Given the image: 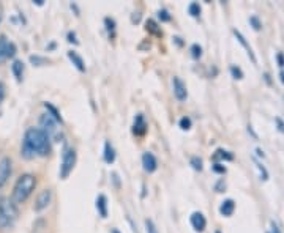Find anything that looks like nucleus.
<instances>
[{
	"label": "nucleus",
	"instance_id": "obj_22",
	"mask_svg": "<svg viewBox=\"0 0 284 233\" xmlns=\"http://www.w3.org/2000/svg\"><path fill=\"white\" fill-rule=\"evenodd\" d=\"M147 30L150 32V33H153V35H161V30H159V28H158V24L153 21V19H148V21H147Z\"/></svg>",
	"mask_w": 284,
	"mask_h": 233
},
{
	"label": "nucleus",
	"instance_id": "obj_16",
	"mask_svg": "<svg viewBox=\"0 0 284 233\" xmlns=\"http://www.w3.org/2000/svg\"><path fill=\"white\" fill-rule=\"evenodd\" d=\"M234 35H235V38H237V40H239V43L245 47V49L246 51H248V55H250V58H251V60H253V63H256V57H254V54H253V49H251V46L248 44V43H246V40H245V36L239 32V30H237V28H234Z\"/></svg>",
	"mask_w": 284,
	"mask_h": 233
},
{
	"label": "nucleus",
	"instance_id": "obj_37",
	"mask_svg": "<svg viewBox=\"0 0 284 233\" xmlns=\"http://www.w3.org/2000/svg\"><path fill=\"white\" fill-rule=\"evenodd\" d=\"M3 98H5V84L0 82V103L3 101Z\"/></svg>",
	"mask_w": 284,
	"mask_h": 233
},
{
	"label": "nucleus",
	"instance_id": "obj_9",
	"mask_svg": "<svg viewBox=\"0 0 284 233\" xmlns=\"http://www.w3.org/2000/svg\"><path fill=\"white\" fill-rule=\"evenodd\" d=\"M148 131V124L145 121V116L142 114H138L135 116V123H133V134L136 135V137H144Z\"/></svg>",
	"mask_w": 284,
	"mask_h": 233
},
{
	"label": "nucleus",
	"instance_id": "obj_10",
	"mask_svg": "<svg viewBox=\"0 0 284 233\" xmlns=\"http://www.w3.org/2000/svg\"><path fill=\"white\" fill-rule=\"evenodd\" d=\"M172 87H174V95L178 101H185L188 98V90H186V85L185 82L180 79V77H174L172 79Z\"/></svg>",
	"mask_w": 284,
	"mask_h": 233
},
{
	"label": "nucleus",
	"instance_id": "obj_13",
	"mask_svg": "<svg viewBox=\"0 0 284 233\" xmlns=\"http://www.w3.org/2000/svg\"><path fill=\"white\" fill-rule=\"evenodd\" d=\"M97 211L103 219L108 218V199L104 194H100L97 197Z\"/></svg>",
	"mask_w": 284,
	"mask_h": 233
},
{
	"label": "nucleus",
	"instance_id": "obj_30",
	"mask_svg": "<svg viewBox=\"0 0 284 233\" xmlns=\"http://www.w3.org/2000/svg\"><path fill=\"white\" fill-rule=\"evenodd\" d=\"M180 128H182L183 131L191 129V118H188V116H183V118L180 120Z\"/></svg>",
	"mask_w": 284,
	"mask_h": 233
},
{
	"label": "nucleus",
	"instance_id": "obj_11",
	"mask_svg": "<svg viewBox=\"0 0 284 233\" xmlns=\"http://www.w3.org/2000/svg\"><path fill=\"white\" fill-rule=\"evenodd\" d=\"M142 166H144V170L148 173H153L158 169V159L155 158L153 153L145 151L142 154Z\"/></svg>",
	"mask_w": 284,
	"mask_h": 233
},
{
	"label": "nucleus",
	"instance_id": "obj_5",
	"mask_svg": "<svg viewBox=\"0 0 284 233\" xmlns=\"http://www.w3.org/2000/svg\"><path fill=\"white\" fill-rule=\"evenodd\" d=\"M17 52V47L14 43H11L5 35L0 36V63L8 60V58H13Z\"/></svg>",
	"mask_w": 284,
	"mask_h": 233
},
{
	"label": "nucleus",
	"instance_id": "obj_2",
	"mask_svg": "<svg viewBox=\"0 0 284 233\" xmlns=\"http://www.w3.org/2000/svg\"><path fill=\"white\" fill-rule=\"evenodd\" d=\"M36 188V177L33 173H24L17 178L13 188L11 200L16 203H24L28 197L32 196L33 191Z\"/></svg>",
	"mask_w": 284,
	"mask_h": 233
},
{
	"label": "nucleus",
	"instance_id": "obj_24",
	"mask_svg": "<svg viewBox=\"0 0 284 233\" xmlns=\"http://www.w3.org/2000/svg\"><path fill=\"white\" fill-rule=\"evenodd\" d=\"M248 22H250V25H251V27L254 28V30H256V32H259V30H261V28H262V22L259 21V17H258V16H254V14H253V16H250V19H248Z\"/></svg>",
	"mask_w": 284,
	"mask_h": 233
},
{
	"label": "nucleus",
	"instance_id": "obj_12",
	"mask_svg": "<svg viewBox=\"0 0 284 233\" xmlns=\"http://www.w3.org/2000/svg\"><path fill=\"white\" fill-rule=\"evenodd\" d=\"M189 222H191L193 229L196 232H199V233L204 232L205 227H207V219H205V216L202 215L201 211H194L191 215V218H189Z\"/></svg>",
	"mask_w": 284,
	"mask_h": 233
},
{
	"label": "nucleus",
	"instance_id": "obj_34",
	"mask_svg": "<svg viewBox=\"0 0 284 233\" xmlns=\"http://www.w3.org/2000/svg\"><path fill=\"white\" fill-rule=\"evenodd\" d=\"M226 189V183H224V180H220L216 184H215V191L216 192H223Z\"/></svg>",
	"mask_w": 284,
	"mask_h": 233
},
{
	"label": "nucleus",
	"instance_id": "obj_17",
	"mask_svg": "<svg viewBox=\"0 0 284 233\" xmlns=\"http://www.w3.org/2000/svg\"><path fill=\"white\" fill-rule=\"evenodd\" d=\"M116 161V150L111 145V142H104V162L106 164H112Z\"/></svg>",
	"mask_w": 284,
	"mask_h": 233
},
{
	"label": "nucleus",
	"instance_id": "obj_4",
	"mask_svg": "<svg viewBox=\"0 0 284 233\" xmlns=\"http://www.w3.org/2000/svg\"><path fill=\"white\" fill-rule=\"evenodd\" d=\"M76 159H78V154H76L74 148H65L62 154V164H60V178L66 180L70 177V173L73 172L76 166Z\"/></svg>",
	"mask_w": 284,
	"mask_h": 233
},
{
	"label": "nucleus",
	"instance_id": "obj_42",
	"mask_svg": "<svg viewBox=\"0 0 284 233\" xmlns=\"http://www.w3.org/2000/svg\"><path fill=\"white\" fill-rule=\"evenodd\" d=\"M112 233H119V230L117 229H112Z\"/></svg>",
	"mask_w": 284,
	"mask_h": 233
},
{
	"label": "nucleus",
	"instance_id": "obj_29",
	"mask_svg": "<svg viewBox=\"0 0 284 233\" xmlns=\"http://www.w3.org/2000/svg\"><path fill=\"white\" fill-rule=\"evenodd\" d=\"M145 229H147V233H159L153 219H145Z\"/></svg>",
	"mask_w": 284,
	"mask_h": 233
},
{
	"label": "nucleus",
	"instance_id": "obj_18",
	"mask_svg": "<svg viewBox=\"0 0 284 233\" xmlns=\"http://www.w3.org/2000/svg\"><path fill=\"white\" fill-rule=\"evenodd\" d=\"M11 70H13V74L17 79V82H21L22 76H24V63L21 60H14L13 65H11Z\"/></svg>",
	"mask_w": 284,
	"mask_h": 233
},
{
	"label": "nucleus",
	"instance_id": "obj_28",
	"mask_svg": "<svg viewBox=\"0 0 284 233\" xmlns=\"http://www.w3.org/2000/svg\"><path fill=\"white\" fill-rule=\"evenodd\" d=\"M104 24H106L108 32L112 33V36H114V32H116V21L111 19V17H106V19H104Z\"/></svg>",
	"mask_w": 284,
	"mask_h": 233
},
{
	"label": "nucleus",
	"instance_id": "obj_7",
	"mask_svg": "<svg viewBox=\"0 0 284 233\" xmlns=\"http://www.w3.org/2000/svg\"><path fill=\"white\" fill-rule=\"evenodd\" d=\"M51 202H52V191H51V189H43V191L36 196L33 210H35L36 213H41L43 210H46L47 207L51 205Z\"/></svg>",
	"mask_w": 284,
	"mask_h": 233
},
{
	"label": "nucleus",
	"instance_id": "obj_36",
	"mask_svg": "<svg viewBox=\"0 0 284 233\" xmlns=\"http://www.w3.org/2000/svg\"><path fill=\"white\" fill-rule=\"evenodd\" d=\"M270 233H281V230H280V227H278V224L275 221H272L270 222Z\"/></svg>",
	"mask_w": 284,
	"mask_h": 233
},
{
	"label": "nucleus",
	"instance_id": "obj_33",
	"mask_svg": "<svg viewBox=\"0 0 284 233\" xmlns=\"http://www.w3.org/2000/svg\"><path fill=\"white\" fill-rule=\"evenodd\" d=\"M212 170H213V172H216V173H221V175H224V173H226V167H224V166H221L220 162H215L213 166H212Z\"/></svg>",
	"mask_w": 284,
	"mask_h": 233
},
{
	"label": "nucleus",
	"instance_id": "obj_19",
	"mask_svg": "<svg viewBox=\"0 0 284 233\" xmlns=\"http://www.w3.org/2000/svg\"><path fill=\"white\" fill-rule=\"evenodd\" d=\"M234 159V154L231 151H226V150H216L213 154V161H232Z\"/></svg>",
	"mask_w": 284,
	"mask_h": 233
},
{
	"label": "nucleus",
	"instance_id": "obj_25",
	"mask_svg": "<svg viewBox=\"0 0 284 233\" xmlns=\"http://www.w3.org/2000/svg\"><path fill=\"white\" fill-rule=\"evenodd\" d=\"M229 70H231V74H232V77H234V79H243V71L240 70V68L239 66H235V65H231V68H229Z\"/></svg>",
	"mask_w": 284,
	"mask_h": 233
},
{
	"label": "nucleus",
	"instance_id": "obj_43",
	"mask_svg": "<svg viewBox=\"0 0 284 233\" xmlns=\"http://www.w3.org/2000/svg\"><path fill=\"white\" fill-rule=\"evenodd\" d=\"M216 233H220V232H216Z\"/></svg>",
	"mask_w": 284,
	"mask_h": 233
},
{
	"label": "nucleus",
	"instance_id": "obj_6",
	"mask_svg": "<svg viewBox=\"0 0 284 233\" xmlns=\"http://www.w3.org/2000/svg\"><path fill=\"white\" fill-rule=\"evenodd\" d=\"M57 126H59V123H57L49 114H43L40 116V129H43L47 135H49V139H51V135H55L57 131H59Z\"/></svg>",
	"mask_w": 284,
	"mask_h": 233
},
{
	"label": "nucleus",
	"instance_id": "obj_21",
	"mask_svg": "<svg viewBox=\"0 0 284 233\" xmlns=\"http://www.w3.org/2000/svg\"><path fill=\"white\" fill-rule=\"evenodd\" d=\"M254 164H256V167H258V170H259L261 180H262V181H267V180H269V172H267V169H265L258 159H254Z\"/></svg>",
	"mask_w": 284,
	"mask_h": 233
},
{
	"label": "nucleus",
	"instance_id": "obj_23",
	"mask_svg": "<svg viewBox=\"0 0 284 233\" xmlns=\"http://www.w3.org/2000/svg\"><path fill=\"white\" fill-rule=\"evenodd\" d=\"M188 13L191 14L193 17H199V16H201V6H199V3H196V2L189 3V6H188Z\"/></svg>",
	"mask_w": 284,
	"mask_h": 233
},
{
	"label": "nucleus",
	"instance_id": "obj_40",
	"mask_svg": "<svg viewBox=\"0 0 284 233\" xmlns=\"http://www.w3.org/2000/svg\"><path fill=\"white\" fill-rule=\"evenodd\" d=\"M256 153H258V156L259 158H264V151L261 148H256Z\"/></svg>",
	"mask_w": 284,
	"mask_h": 233
},
{
	"label": "nucleus",
	"instance_id": "obj_3",
	"mask_svg": "<svg viewBox=\"0 0 284 233\" xmlns=\"http://www.w3.org/2000/svg\"><path fill=\"white\" fill-rule=\"evenodd\" d=\"M19 218L17 205L11 199H2L0 200V232H5L11 229Z\"/></svg>",
	"mask_w": 284,
	"mask_h": 233
},
{
	"label": "nucleus",
	"instance_id": "obj_41",
	"mask_svg": "<svg viewBox=\"0 0 284 233\" xmlns=\"http://www.w3.org/2000/svg\"><path fill=\"white\" fill-rule=\"evenodd\" d=\"M280 81H281V84H284V71L280 73Z\"/></svg>",
	"mask_w": 284,
	"mask_h": 233
},
{
	"label": "nucleus",
	"instance_id": "obj_32",
	"mask_svg": "<svg viewBox=\"0 0 284 233\" xmlns=\"http://www.w3.org/2000/svg\"><path fill=\"white\" fill-rule=\"evenodd\" d=\"M191 166H193L194 170H202V159L197 158V156L191 158Z\"/></svg>",
	"mask_w": 284,
	"mask_h": 233
},
{
	"label": "nucleus",
	"instance_id": "obj_15",
	"mask_svg": "<svg viewBox=\"0 0 284 233\" xmlns=\"http://www.w3.org/2000/svg\"><path fill=\"white\" fill-rule=\"evenodd\" d=\"M68 58L71 60V63L78 68V70L81 71V73H85V63H84V60H82V57L78 54V52H74V51H70L68 52Z\"/></svg>",
	"mask_w": 284,
	"mask_h": 233
},
{
	"label": "nucleus",
	"instance_id": "obj_26",
	"mask_svg": "<svg viewBox=\"0 0 284 233\" xmlns=\"http://www.w3.org/2000/svg\"><path fill=\"white\" fill-rule=\"evenodd\" d=\"M30 62L33 63V65H36V66H43V65H46L47 62V58H44V57H40V55H32L30 57Z\"/></svg>",
	"mask_w": 284,
	"mask_h": 233
},
{
	"label": "nucleus",
	"instance_id": "obj_8",
	"mask_svg": "<svg viewBox=\"0 0 284 233\" xmlns=\"http://www.w3.org/2000/svg\"><path fill=\"white\" fill-rule=\"evenodd\" d=\"M11 172H13V162L8 156H3L0 159V188L8 181V178L11 177Z\"/></svg>",
	"mask_w": 284,
	"mask_h": 233
},
{
	"label": "nucleus",
	"instance_id": "obj_27",
	"mask_svg": "<svg viewBox=\"0 0 284 233\" xmlns=\"http://www.w3.org/2000/svg\"><path fill=\"white\" fill-rule=\"evenodd\" d=\"M191 55H193L194 60H199V58L202 57V47L199 44H193L191 46Z\"/></svg>",
	"mask_w": 284,
	"mask_h": 233
},
{
	"label": "nucleus",
	"instance_id": "obj_1",
	"mask_svg": "<svg viewBox=\"0 0 284 233\" xmlns=\"http://www.w3.org/2000/svg\"><path fill=\"white\" fill-rule=\"evenodd\" d=\"M51 153V139L40 128H28L22 140V156L25 159H33L38 156H47Z\"/></svg>",
	"mask_w": 284,
	"mask_h": 233
},
{
	"label": "nucleus",
	"instance_id": "obj_39",
	"mask_svg": "<svg viewBox=\"0 0 284 233\" xmlns=\"http://www.w3.org/2000/svg\"><path fill=\"white\" fill-rule=\"evenodd\" d=\"M68 41H70V43H74V44H78V40H76V35H74V33H71V32L68 33Z\"/></svg>",
	"mask_w": 284,
	"mask_h": 233
},
{
	"label": "nucleus",
	"instance_id": "obj_20",
	"mask_svg": "<svg viewBox=\"0 0 284 233\" xmlns=\"http://www.w3.org/2000/svg\"><path fill=\"white\" fill-rule=\"evenodd\" d=\"M44 108L47 109V114H49L51 116H52V118L57 121V123H63V120H62V115H60V112L59 111H57V108H55V106H52L51 103H44Z\"/></svg>",
	"mask_w": 284,
	"mask_h": 233
},
{
	"label": "nucleus",
	"instance_id": "obj_31",
	"mask_svg": "<svg viewBox=\"0 0 284 233\" xmlns=\"http://www.w3.org/2000/svg\"><path fill=\"white\" fill-rule=\"evenodd\" d=\"M158 17H159L161 22H169L170 19H172V17H170V14H169L167 9H161V11L158 13Z\"/></svg>",
	"mask_w": 284,
	"mask_h": 233
},
{
	"label": "nucleus",
	"instance_id": "obj_38",
	"mask_svg": "<svg viewBox=\"0 0 284 233\" xmlns=\"http://www.w3.org/2000/svg\"><path fill=\"white\" fill-rule=\"evenodd\" d=\"M275 121H277V124H278V131L284 132V123L281 121V118H275Z\"/></svg>",
	"mask_w": 284,
	"mask_h": 233
},
{
	"label": "nucleus",
	"instance_id": "obj_14",
	"mask_svg": "<svg viewBox=\"0 0 284 233\" xmlns=\"http://www.w3.org/2000/svg\"><path fill=\"white\" fill-rule=\"evenodd\" d=\"M234 210H235V202L232 199H226L220 205V213H221L223 216H226V218L232 216Z\"/></svg>",
	"mask_w": 284,
	"mask_h": 233
},
{
	"label": "nucleus",
	"instance_id": "obj_35",
	"mask_svg": "<svg viewBox=\"0 0 284 233\" xmlns=\"http://www.w3.org/2000/svg\"><path fill=\"white\" fill-rule=\"evenodd\" d=\"M275 58H277L278 66H280V68H284V54H283V52H278Z\"/></svg>",
	"mask_w": 284,
	"mask_h": 233
}]
</instances>
